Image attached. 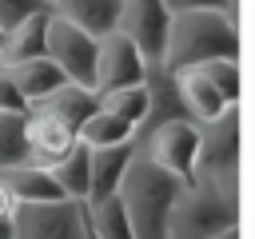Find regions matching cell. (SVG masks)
<instances>
[{
	"label": "cell",
	"instance_id": "6da1fadb",
	"mask_svg": "<svg viewBox=\"0 0 255 239\" xmlns=\"http://www.w3.org/2000/svg\"><path fill=\"white\" fill-rule=\"evenodd\" d=\"M207 60H239V24L231 12H171L163 68L187 72Z\"/></svg>",
	"mask_w": 255,
	"mask_h": 239
},
{
	"label": "cell",
	"instance_id": "7a4b0ae2",
	"mask_svg": "<svg viewBox=\"0 0 255 239\" xmlns=\"http://www.w3.org/2000/svg\"><path fill=\"white\" fill-rule=\"evenodd\" d=\"M239 175L231 179H191L167 215V239H211L239 227Z\"/></svg>",
	"mask_w": 255,
	"mask_h": 239
},
{
	"label": "cell",
	"instance_id": "3957f363",
	"mask_svg": "<svg viewBox=\"0 0 255 239\" xmlns=\"http://www.w3.org/2000/svg\"><path fill=\"white\" fill-rule=\"evenodd\" d=\"M179 191H183L179 179H171L167 171H159L155 163H147L135 151L124 171V183L116 191L128 211L131 235L135 239H167V215H171V203Z\"/></svg>",
	"mask_w": 255,
	"mask_h": 239
},
{
	"label": "cell",
	"instance_id": "277c9868",
	"mask_svg": "<svg viewBox=\"0 0 255 239\" xmlns=\"http://www.w3.org/2000/svg\"><path fill=\"white\" fill-rule=\"evenodd\" d=\"M147 163H155L159 171H167L171 179H179L183 187L195 179V163H199V123L179 120V123H163L147 135H139L135 147Z\"/></svg>",
	"mask_w": 255,
	"mask_h": 239
},
{
	"label": "cell",
	"instance_id": "5b68a950",
	"mask_svg": "<svg viewBox=\"0 0 255 239\" xmlns=\"http://www.w3.org/2000/svg\"><path fill=\"white\" fill-rule=\"evenodd\" d=\"M12 239H88V207L72 199L20 203L12 211Z\"/></svg>",
	"mask_w": 255,
	"mask_h": 239
},
{
	"label": "cell",
	"instance_id": "8992f818",
	"mask_svg": "<svg viewBox=\"0 0 255 239\" xmlns=\"http://www.w3.org/2000/svg\"><path fill=\"white\" fill-rule=\"evenodd\" d=\"M171 12L163 0H120L116 4V32L143 56V64H163Z\"/></svg>",
	"mask_w": 255,
	"mask_h": 239
},
{
	"label": "cell",
	"instance_id": "52a82bcc",
	"mask_svg": "<svg viewBox=\"0 0 255 239\" xmlns=\"http://www.w3.org/2000/svg\"><path fill=\"white\" fill-rule=\"evenodd\" d=\"M44 56L60 68V76L76 88L92 92V76H96V36L48 16V32H44ZM96 96V92H92Z\"/></svg>",
	"mask_w": 255,
	"mask_h": 239
},
{
	"label": "cell",
	"instance_id": "ba28073f",
	"mask_svg": "<svg viewBox=\"0 0 255 239\" xmlns=\"http://www.w3.org/2000/svg\"><path fill=\"white\" fill-rule=\"evenodd\" d=\"M239 175V104L223 108L211 123H199V163L195 179Z\"/></svg>",
	"mask_w": 255,
	"mask_h": 239
},
{
	"label": "cell",
	"instance_id": "9c48e42d",
	"mask_svg": "<svg viewBox=\"0 0 255 239\" xmlns=\"http://www.w3.org/2000/svg\"><path fill=\"white\" fill-rule=\"evenodd\" d=\"M143 56L120 36V32H108L96 40V76H92V92L104 96V92H116V88H131V84H143Z\"/></svg>",
	"mask_w": 255,
	"mask_h": 239
},
{
	"label": "cell",
	"instance_id": "30bf717a",
	"mask_svg": "<svg viewBox=\"0 0 255 239\" xmlns=\"http://www.w3.org/2000/svg\"><path fill=\"white\" fill-rule=\"evenodd\" d=\"M143 92H147V112H143V123L135 127V135H147L163 123H179V120H191L183 100H179V88H175V76L163 68V64H147L143 68Z\"/></svg>",
	"mask_w": 255,
	"mask_h": 239
},
{
	"label": "cell",
	"instance_id": "8fae6325",
	"mask_svg": "<svg viewBox=\"0 0 255 239\" xmlns=\"http://www.w3.org/2000/svg\"><path fill=\"white\" fill-rule=\"evenodd\" d=\"M135 155V139L131 143H116V147H88V207L92 203H104L120 191L124 183V171Z\"/></svg>",
	"mask_w": 255,
	"mask_h": 239
},
{
	"label": "cell",
	"instance_id": "7c38bea8",
	"mask_svg": "<svg viewBox=\"0 0 255 239\" xmlns=\"http://www.w3.org/2000/svg\"><path fill=\"white\" fill-rule=\"evenodd\" d=\"M24 143H28V163L52 167L56 159H64V155L76 147V135H72L64 123H56L52 116L28 112V116H24Z\"/></svg>",
	"mask_w": 255,
	"mask_h": 239
},
{
	"label": "cell",
	"instance_id": "4fadbf2b",
	"mask_svg": "<svg viewBox=\"0 0 255 239\" xmlns=\"http://www.w3.org/2000/svg\"><path fill=\"white\" fill-rule=\"evenodd\" d=\"M44 4L56 20H64V24L88 32L96 40L116 32V4L120 0H44Z\"/></svg>",
	"mask_w": 255,
	"mask_h": 239
},
{
	"label": "cell",
	"instance_id": "5bb4252c",
	"mask_svg": "<svg viewBox=\"0 0 255 239\" xmlns=\"http://www.w3.org/2000/svg\"><path fill=\"white\" fill-rule=\"evenodd\" d=\"M4 72H8L12 88L20 92L24 108H36V104L48 100L60 84H68V80L60 76V68H56L48 56H36V60H24V64H12V68H4Z\"/></svg>",
	"mask_w": 255,
	"mask_h": 239
},
{
	"label": "cell",
	"instance_id": "9a60e30c",
	"mask_svg": "<svg viewBox=\"0 0 255 239\" xmlns=\"http://www.w3.org/2000/svg\"><path fill=\"white\" fill-rule=\"evenodd\" d=\"M48 16H52V12H32L28 20H20L16 28H8V32L0 36V68H12V64H24V60L44 56Z\"/></svg>",
	"mask_w": 255,
	"mask_h": 239
},
{
	"label": "cell",
	"instance_id": "2e32d148",
	"mask_svg": "<svg viewBox=\"0 0 255 239\" xmlns=\"http://www.w3.org/2000/svg\"><path fill=\"white\" fill-rule=\"evenodd\" d=\"M28 112H44V116H52L56 123H64L72 135L80 131V123L96 112V96L88 92V88H76V84H60L48 100H40L36 108H28Z\"/></svg>",
	"mask_w": 255,
	"mask_h": 239
},
{
	"label": "cell",
	"instance_id": "e0dca14e",
	"mask_svg": "<svg viewBox=\"0 0 255 239\" xmlns=\"http://www.w3.org/2000/svg\"><path fill=\"white\" fill-rule=\"evenodd\" d=\"M0 183L8 187V195L16 199V207L20 203H52V199H64V191L56 187V179L44 167H36V163H20V167L0 171Z\"/></svg>",
	"mask_w": 255,
	"mask_h": 239
},
{
	"label": "cell",
	"instance_id": "ac0fdd59",
	"mask_svg": "<svg viewBox=\"0 0 255 239\" xmlns=\"http://www.w3.org/2000/svg\"><path fill=\"white\" fill-rule=\"evenodd\" d=\"M175 88H179V100H183L191 123H211L223 108H231V104L219 100V92H215L199 72H175Z\"/></svg>",
	"mask_w": 255,
	"mask_h": 239
},
{
	"label": "cell",
	"instance_id": "d6986e66",
	"mask_svg": "<svg viewBox=\"0 0 255 239\" xmlns=\"http://www.w3.org/2000/svg\"><path fill=\"white\" fill-rule=\"evenodd\" d=\"M44 171L56 179V187L64 191V199H72V203H84L88 199V147L84 143H76L64 159H56Z\"/></svg>",
	"mask_w": 255,
	"mask_h": 239
},
{
	"label": "cell",
	"instance_id": "ffe728a7",
	"mask_svg": "<svg viewBox=\"0 0 255 239\" xmlns=\"http://www.w3.org/2000/svg\"><path fill=\"white\" fill-rule=\"evenodd\" d=\"M131 139H135V127L108 116V112H100V108L76 131V143H84V147H116V143H131Z\"/></svg>",
	"mask_w": 255,
	"mask_h": 239
},
{
	"label": "cell",
	"instance_id": "44dd1931",
	"mask_svg": "<svg viewBox=\"0 0 255 239\" xmlns=\"http://www.w3.org/2000/svg\"><path fill=\"white\" fill-rule=\"evenodd\" d=\"M84 207H88V203H84ZM88 235H92V239H135L120 195H112V199L88 207Z\"/></svg>",
	"mask_w": 255,
	"mask_h": 239
},
{
	"label": "cell",
	"instance_id": "7402d4cb",
	"mask_svg": "<svg viewBox=\"0 0 255 239\" xmlns=\"http://www.w3.org/2000/svg\"><path fill=\"white\" fill-rule=\"evenodd\" d=\"M96 108L108 112V116H116V120H124V123H131V127H139L143 123V112H147V92H143V84L116 88V92L96 96Z\"/></svg>",
	"mask_w": 255,
	"mask_h": 239
},
{
	"label": "cell",
	"instance_id": "603a6c76",
	"mask_svg": "<svg viewBox=\"0 0 255 239\" xmlns=\"http://www.w3.org/2000/svg\"><path fill=\"white\" fill-rule=\"evenodd\" d=\"M24 116H28V112H0V171L28 163V143H24Z\"/></svg>",
	"mask_w": 255,
	"mask_h": 239
},
{
	"label": "cell",
	"instance_id": "cb8c5ba5",
	"mask_svg": "<svg viewBox=\"0 0 255 239\" xmlns=\"http://www.w3.org/2000/svg\"><path fill=\"white\" fill-rule=\"evenodd\" d=\"M187 72H199L223 104H239V60H207L199 68H187Z\"/></svg>",
	"mask_w": 255,
	"mask_h": 239
},
{
	"label": "cell",
	"instance_id": "d4e9b609",
	"mask_svg": "<svg viewBox=\"0 0 255 239\" xmlns=\"http://www.w3.org/2000/svg\"><path fill=\"white\" fill-rule=\"evenodd\" d=\"M32 12H48V4L44 0H0V36L16 28L20 20H28Z\"/></svg>",
	"mask_w": 255,
	"mask_h": 239
},
{
	"label": "cell",
	"instance_id": "484cf974",
	"mask_svg": "<svg viewBox=\"0 0 255 239\" xmlns=\"http://www.w3.org/2000/svg\"><path fill=\"white\" fill-rule=\"evenodd\" d=\"M167 12H231V0H163Z\"/></svg>",
	"mask_w": 255,
	"mask_h": 239
},
{
	"label": "cell",
	"instance_id": "4316f807",
	"mask_svg": "<svg viewBox=\"0 0 255 239\" xmlns=\"http://www.w3.org/2000/svg\"><path fill=\"white\" fill-rule=\"evenodd\" d=\"M0 112H28L24 108V100H20V92L12 88V80H8V72L0 68Z\"/></svg>",
	"mask_w": 255,
	"mask_h": 239
},
{
	"label": "cell",
	"instance_id": "83f0119b",
	"mask_svg": "<svg viewBox=\"0 0 255 239\" xmlns=\"http://www.w3.org/2000/svg\"><path fill=\"white\" fill-rule=\"evenodd\" d=\"M12 211H16V199H12L8 187L0 183V219H12Z\"/></svg>",
	"mask_w": 255,
	"mask_h": 239
},
{
	"label": "cell",
	"instance_id": "f1b7e54d",
	"mask_svg": "<svg viewBox=\"0 0 255 239\" xmlns=\"http://www.w3.org/2000/svg\"><path fill=\"white\" fill-rule=\"evenodd\" d=\"M0 239H12V219H0Z\"/></svg>",
	"mask_w": 255,
	"mask_h": 239
},
{
	"label": "cell",
	"instance_id": "f546056e",
	"mask_svg": "<svg viewBox=\"0 0 255 239\" xmlns=\"http://www.w3.org/2000/svg\"><path fill=\"white\" fill-rule=\"evenodd\" d=\"M211 239H239V227H227V231H219V235H211Z\"/></svg>",
	"mask_w": 255,
	"mask_h": 239
},
{
	"label": "cell",
	"instance_id": "4dcf8cb0",
	"mask_svg": "<svg viewBox=\"0 0 255 239\" xmlns=\"http://www.w3.org/2000/svg\"><path fill=\"white\" fill-rule=\"evenodd\" d=\"M88 239H92V235H88Z\"/></svg>",
	"mask_w": 255,
	"mask_h": 239
}]
</instances>
